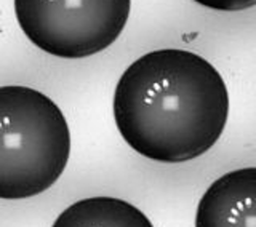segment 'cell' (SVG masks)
Masks as SVG:
<instances>
[{
  "instance_id": "1",
  "label": "cell",
  "mask_w": 256,
  "mask_h": 227,
  "mask_svg": "<svg viewBox=\"0 0 256 227\" xmlns=\"http://www.w3.org/2000/svg\"><path fill=\"white\" fill-rule=\"evenodd\" d=\"M120 136L160 164L194 160L218 142L229 117V93L212 62L188 50L164 48L133 61L114 92Z\"/></svg>"
},
{
  "instance_id": "2",
  "label": "cell",
  "mask_w": 256,
  "mask_h": 227,
  "mask_svg": "<svg viewBox=\"0 0 256 227\" xmlns=\"http://www.w3.org/2000/svg\"><path fill=\"white\" fill-rule=\"evenodd\" d=\"M70 156L62 110L29 86H0V198L24 200L60 180Z\"/></svg>"
},
{
  "instance_id": "3",
  "label": "cell",
  "mask_w": 256,
  "mask_h": 227,
  "mask_svg": "<svg viewBox=\"0 0 256 227\" xmlns=\"http://www.w3.org/2000/svg\"><path fill=\"white\" fill-rule=\"evenodd\" d=\"M132 0H14L21 30L42 52L64 60L88 58L120 37Z\"/></svg>"
},
{
  "instance_id": "4",
  "label": "cell",
  "mask_w": 256,
  "mask_h": 227,
  "mask_svg": "<svg viewBox=\"0 0 256 227\" xmlns=\"http://www.w3.org/2000/svg\"><path fill=\"white\" fill-rule=\"evenodd\" d=\"M196 227H256V166L213 181L197 205Z\"/></svg>"
},
{
  "instance_id": "5",
  "label": "cell",
  "mask_w": 256,
  "mask_h": 227,
  "mask_svg": "<svg viewBox=\"0 0 256 227\" xmlns=\"http://www.w3.org/2000/svg\"><path fill=\"white\" fill-rule=\"evenodd\" d=\"M52 227H154L138 206L116 197H90L69 205Z\"/></svg>"
},
{
  "instance_id": "6",
  "label": "cell",
  "mask_w": 256,
  "mask_h": 227,
  "mask_svg": "<svg viewBox=\"0 0 256 227\" xmlns=\"http://www.w3.org/2000/svg\"><path fill=\"white\" fill-rule=\"evenodd\" d=\"M194 2L214 12H242L256 5V0H194Z\"/></svg>"
}]
</instances>
